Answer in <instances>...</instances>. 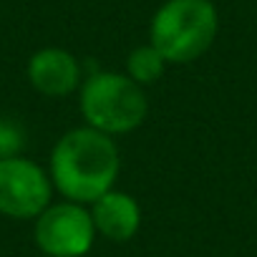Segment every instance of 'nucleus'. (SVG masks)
<instances>
[{
	"label": "nucleus",
	"instance_id": "3",
	"mask_svg": "<svg viewBox=\"0 0 257 257\" xmlns=\"http://www.w3.org/2000/svg\"><path fill=\"white\" fill-rule=\"evenodd\" d=\"M78 108L83 123L108 137L132 134L149 116L144 86L118 71H93L78 88Z\"/></svg>",
	"mask_w": 257,
	"mask_h": 257
},
{
	"label": "nucleus",
	"instance_id": "2",
	"mask_svg": "<svg viewBox=\"0 0 257 257\" xmlns=\"http://www.w3.org/2000/svg\"><path fill=\"white\" fill-rule=\"evenodd\" d=\"M217 33L219 13L212 0H164L149 23V43L177 66L202 58Z\"/></svg>",
	"mask_w": 257,
	"mask_h": 257
},
{
	"label": "nucleus",
	"instance_id": "4",
	"mask_svg": "<svg viewBox=\"0 0 257 257\" xmlns=\"http://www.w3.org/2000/svg\"><path fill=\"white\" fill-rule=\"evenodd\" d=\"M33 242L46 257H83L96 242L91 209L78 202H51L33 219Z\"/></svg>",
	"mask_w": 257,
	"mask_h": 257
},
{
	"label": "nucleus",
	"instance_id": "1",
	"mask_svg": "<svg viewBox=\"0 0 257 257\" xmlns=\"http://www.w3.org/2000/svg\"><path fill=\"white\" fill-rule=\"evenodd\" d=\"M121 172V154L113 137L91 126H76L53 144L48 174L53 189L78 204H93L116 187Z\"/></svg>",
	"mask_w": 257,
	"mask_h": 257
},
{
	"label": "nucleus",
	"instance_id": "6",
	"mask_svg": "<svg viewBox=\"0 0 257 257\" xmlns=\"http://www.w3.org/2000/svg\"><path fill=\"white\" fill-rule=\"evenodd\" d=\"M28 83L46 98H66L83 83L81 61L58 46H46L28 58L26 66Z\"/></svg>",
	"mask_w": 257,
	"mask_h": 257
},
{
	"label": "nucleus",
	"instance_id": "8",
	"mask_svg": "<svg viewBox=\"0 0 257 257\" xmlns=\"http://www.w3.org/2000/svg\"><path fill=\"white\" fill-rule=\"evenodd\" d=\"M167 66H169L167 58L152 43H144V46H137V48L128 51L123 73L132 81H137L139 86H149V83H157L164 76Z\"/></svg>",
	"mask_w": 257,
	"mask_h": 257
},
{
	"label": "nucleus",
	"instance_id": "5",
	"mask_svg": "<svg viewBox=\"0 0 257 257\" xmlns=\"http://www.w3.org/2000/svg\"><path fill=\"white\" fill-rule=\"evenodd\" d=\"M48 169L18 154L0 162V214L8 219H36L53 202Z\"/></svg>",
	"mask_w": 257,
	"mask_h": 257
},
{
	"label": "nucleus",
	"instance_id": "7",
	"mask_svg": "<svg viewBox=\"0 0 257 257\" xmlns=\"http://www.w3.org/2000/svg\"><path fill=\"white\" fill-rule=\"evenodd\" d=\"M96 234L108 242H128L142 229V207L139 202L121 189H111L88 204Z\"/></svg>",
	"mask_w": 257,
	"mask_h": 257
},
{
	"label": "nucleus",
	"instance_id": "9",
	"mask_svg": "<svg viewBox=\"0 0 257 257\" xmlns=\"http://www.w3.org/2000/svg\"><path fill=\"white\" fill-rule=\"evenodd\" d=\"M26 149V128L8 116H0V162L23 154Z\"/></svg>",
	"mask_w": 257,
	"mask_h": 257
}]
</instances>
